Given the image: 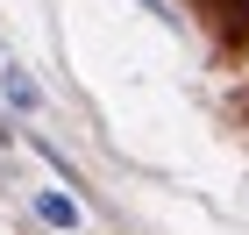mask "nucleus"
Returning <instances> with one entry per match:
<instances>
[{
	"label": "nucleus",
	"mask_w": 249,
	"mask_h": 235,
	"mask_svg": "<svg viewBox=\"0 0 249 235\" xmlns=\"http://www.w3.org/2000/svg\"><path fill=\"white\" fill-rule=\"evenodd\" d=\"M29 214H36L43 228H57V235H78L86 228V199H71L64 185H36V193H29Z\"/></svg>",
	"instance_id": "obj_1"
},
{
	"label": "nucleus",
	"mask_w": 249,
	"mask_h": 235,
	"mask_svg": "<svg viewBox=\"0 0 249 235\" xmlns=\"http://www.w3.org/2000/svg\"><path fill=\"white\" fill-rule=\"evenodd\" d=\"M0 100H7L21 121H36V114H43V86L21 72V64H7V72H0Z\"/></svg>",
	"instance_id": "obj_2"
},
{
	"label": "nucleus",
	"mask_w": 249,
	"mask_h": 235,
	"mask_svg": "<svg viewBox=\"0 0 249 235\" xmlns=\"http://www.w3.org/2000/svg\"><path fill=\"white\" fill-rule=\"evenodd\" d=\"M29 150H36L43 164H50V171L64 178V193H71V199L86 193V178H78V164H71V150H57V143H50V136H29Z\"/></svg>",
	"instance_id": "obj_3"
},
{
	"label": "nucleus",
	"mask_w": 249,
	"mask_h": 235,
	"mask_svg": "<svg viewBox=\"0 0 249 235\" xmlns=\"http://www.w3.org/2000/svg\"><path fill=\"white\" fill-rule=\"evenodd\" d=\"M135 7H150L157 21H171V29H178V7H171V0H135Z\"/></svg>",
	"instance_id": "obj_4"
}]
</instances>
